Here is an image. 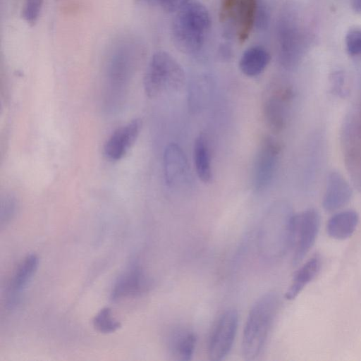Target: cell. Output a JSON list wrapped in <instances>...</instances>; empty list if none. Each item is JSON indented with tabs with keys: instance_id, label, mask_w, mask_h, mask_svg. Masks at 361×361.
Returning <instances> with one entry per match:
<instances>
[{
	"instance_id": "14",
	"label": "cell",
	"mask_w": 361,
	"mask_h": 361,
	"mask_svg": "<svg viewBox=\"0 0 361 361\" xmlns=\"http://www.w3.org/2000/svg\"><path fill=\"white\" fill-rule=\"evenodd\" d=\"M188 163L184 152L175 143L169 145L164 154V171L166 182L173 186L185 178Z\"/></svg>"
},
{
	"instance_id": "5",
	"label": "cell",
	"mask_w": 361,
	"mask_h": 361,
	"mask_svg": "<svg viewBox=\"0 0 361 361\" xmlns=\"http://www.w3.org/2000/svg\"><path fill=\"white\" fill-rule=\"evenodd\" d=\"M310 43L309 33L295 20L282 22L279 30V58L288 68L297 66L303 57Z\"/></svg>"
},
{
	"instance_id": "16",
	"label": "cell",
	"mask_w": 361,
	"mask_h": 361,
	"mask_svg": "<svg viewBox=\"0 0 361 361\" xmlns=\"http://www.w3.org/2000/svg\"><path fill=\"white\" fill-rule=\"evenodd\" d=\"M359 224V214L353 209L334 214L326 224V233L335 240H345L355 231Z\"/></svg>"
},
{
	"instance_id": "17",
	"label": "cell",
	"mask_w": 361,
	"mask_h": 361,
	"mask_svg": "<svg viewBox=\"0 0 361 361\" xmlns=\"http://www.w3.org/2000/svg\"><path fill=\"white\" fill-rule=\"evenodd\" d=\"M322 259L315 255L302 265L295 272L285 297L288 300H294L301 291L319 274Z\"/></svg>"
},
{
	"instance_id": "21",
	"label": "cell",
	"mask_w": 361,
	"mask_h": 361,
	"mask_svg": "<svg viewBox=\"0 0 361 361\" xmlns=\"http://www.w3.org/2000/svg\"><path fill=\"white\" fill-rule=\"evenodd\" d=\"M92 323L95 329L103 334L115 332L121 327V322L113 317L109 307L101 309L94 316Z\"/></svg>"
},
{
	"instance_id": "23",
	"label": "cell",
	"mask_w": 361,
	"mask_h": 361,
	"mask_svg": "<svg viewBox=\"0 0 361 361\" xmlns=\"http://www.w3.org/2000/svg\"><path fill=\"white\" fill-rule=\"evenodd\" d=\"M44 0H24L21 9L22 18L31 27L34 26L40 16Z\"/></svg>"
},
{
	"instance_id": "3",
	"label": "cell",
	"mask_w": 361,
	"mask_h": 361,
	"mask_svg": "<svg viewBox=\"0 0 361 361\" xmlns=\"http://www.w3.org/2000/svg\"><path fill=\"white\" fill-rule=\"evenodd\" d=\"M294 214L273 207L262 221L258 233V249L268 260L282 257L293 247Z\"/></svg>"
},
{
	"instance_id": "1",
	"label": "cell",
	"mask_w": 361,
	"mask_h": 361,
	"mask_svg": "<svg viewBox=\"0 0 361 361\" xmlns=\"http://www.w3.org/2000/svg\"><path fill=\"white\" fill-rule=\"evenodd\" d=\"M280 301L274 292L267 293L252 305L247 315L242 340V354L247 360L261 353L278 312Z\"/></svg>"
},
{
	"instance_id": "10",
	"label": "cell",
	"mask_w": 361,
	"mask_h": 361,
	"mask_svg": "<svg viewBox=\"0 0 361 361\" xmlns=\"http://www.w3.org/2000/svg\"><path fill=\"white\" fill-rule=\"evenodd\" d=\"M142 125L141 119L135 118L114 131L105 142V157L111 161L122 159L136 141Z\"/></svg>"
},
{
	"instance_id": "27",
	"label": "cell",
	"mask_w": 361,
	"mask_h": 361,
	"mask_svg": "<svg viewBox=\"0 0 361 361\" xmlns=\"http://www.w3.org/2000/svg\"><path fill=\"white\" fill-rule=\"evenodd\" d=\"M240 0H221V18H229L236 11Z\"/></svg>"
},
{
	"instance_id": "11",
	"label": "cell",
	"mask_w": 361,
	"mask_h": 361,
	"mask_svg": "<svg viewBox=\"0 0 361 361\" xmlns=\"http://www.w3.org/2000/svg\"><path fill=\"white\" fill-rule=\"evenodd\" d=\"M353 196L351 186L338 171H331L326 178L322 205L328 212L342 208L348 204Z\"/></svg>"
},
{
	"instance_id": "6",
	"label": "cell",
	"mask_w": 361,
	"mask_h": 361,
	"mask_svg": "<svg viewBox=\"0 0 361 361\" xmlns=\"http://www.w3.org/2000/svg\"><path fill=\"white\" fill-rule=\"evenodd\" d=\"M320 224V214L314 208L294 214L292 247V263L294 266L299 264L313 247L319 231Z\"/></svg>"
},
{
	"instance_id": "18",
	"label": "cell",
	"mask_w": 361,
	"mask_h": 361,
	"mask_svg": "<svg viewBox=\"0 0 361 361\" xmlns=\"http://www.w3.org/2000/svg\"><path fill=\"white\" fill-rule=\"evenodd\" d=\"M270 59L269 53L266 49L261 46H253L243 54L239 61V68L247 76H257L264 71Z\"/></svg>"
},
{
	"instance_id": "9",
	"label": "cell",
	"mask_w": 361,
	"mask_h": 361,
	"mask_svg": "<svg viewBox=\"0 0 361 361\" xmlns=\"http://www.w3.org/2000/svg\"><path fill=\"white\" fill-rule=\"evenodd\" d=\"M293 93L292 89L287 86L276 87L267 93L262 110L265 123L273 133H279L285 128L287 106Z\"/></svg>"
},
{
	"instance_id": "13",
	"label": "cell",
	"mask_w": 361,
	"mask_h": 361,
	"mask_svg": "<svg viewBox=\"0 0 361 361\" xmlns=\"http://www.w3.org/2000/svg\"><path fill=\"white\" fill-rule=\"evenodd\" d=\"M197 343L194 331L184 326H176L169 331L166 346L171 356L176 360H191Z\"/></svg>"
},
{
	"instance_id": "28",
	"label": "cell",
	"mask_w": 361,
	"mask_h": 361,
	"mask_svg": "<svg viewBox=\"0 0 361 361\" xmlns=\"http://www.w3.org/2000/svg\"><path fill=\"white\" fill-rule=\"evenodd\" d=\"M351 6L355 13L361 15V0H351Z\"/></svg>"
},
{
	"instance_id": "26",
	"label": "cell",
	"mask_w": 361,
	"mask_h": 361,
	"mask_svg": "<svg viewBox=\"0 0 361 361\" xmlns=\"http://www.w3.org/2000/svg\"><path fill=\"white\" fill-rule=\"evenodd\" d=\"M160 6L166 12L178 11L190 2V0H157Z\"/></svg>"
},
{
	"instance_id": "25",
	"label": "cell",
	"mask_w": 361,
	"mask_h": 361,
	"mask_svg": "<svg viewBox=\"0 0 361 361\" xmlns=\"http://www.w3.org/2000/svg\"><path fill=\"white\" fill-rule=\"evenodd\" d=\"M331 84L332 92L338 96L345 97L348 94L345 76L342 72L336 71L332 74Z\"/></svg>"
},
{
	"instance_id": "8",
	"label": "cell",
	"mask_w": 361,
	"mask_h": 361,
	"mask_svg": "<svg viewBox=\"0 0 361 361\" xmlns=\"http://www.w3.org/2000/svg\"><path fill=\"white\" fill-rule=\"evenodd\" d=\"M281 151V144L272 137L262 140L253 169V185L256 190L265 189L271 181Z\"/></svg>"
},
{
	"instance_id": "20",
	"label": "cell",
	"mask_w": 361,
	"mask_h": 361,
	"mask_svg": "<svg viewBox=\"0 0 361 361\" xmlns=\"http://www.w3.org/2000/svg\"><path fill=\"white\" fill-rule=\"evenodd\" d=\"M238 20L237 35L240 42L250 36L257 15V0H240L236 9Z\"/></svg>"
},
{
	"instance_id": "15",
	"label": "cell",
	"mask_w": 361,
	"mask_h": 361,
	"mask_svg": "<svg viewBox=\"0 0 361 361\" xmlns=\"http://www.w3.org/2000/svg\"><path fill=\"white\" fill-rule=\"evenodd\" d=\"M39 266V258L35 254L27 255L18 266L9 286V305L16 301V298L31 281Z\"/></svg>"
},
{
	"instance_id": "12",
	"label": "cell",
	"mask_w": 361,
	"mask_h": 361,
	"mask_svg": "<svg viewBox=\"0 0 361 361\" xmlns=\"http://www.w3.org/2000/svg\"><path fill=\"white\" fill-rule=\"evenodd\" d=\"M146 286L147 279L143 271L137 264H133L117 278L111 292V298L116 301L135 296L142 292Z\"/></svg>"
},
{
	"instance_id": "7",
	"label": "cell",
	"mask_w": 361,
	"mask_h": 361,
	"mask_svg": "<svg viewBox=\"0 0 361 361\" xmlns=\"http://www.w3.org/2000/svg\"><path fill=\"white\" fill-rule=\"evenodd\" d=\"M238 314L233 308L222 312L212 330L208 343V356L211 360L220 361L230 352L238 329Z\"/></svg>"
},
{
	"instance_id": "4",
	"label": "cell",
	"mask_w": 361,
	"mask_h": 361,
	"mask_svg": "<svg viewBox=\"0 0 361 361\" xmlns=\"http://www.w3.org/2000/svg\"><path fill=\"white\" fill-rule=\"evenodd\" d=\"M185 76L181 66L169 53L159 51L151 57L144 76V89L148 97L154 98L166 90H178Z\"/></svg>"
},
{
	"instance_id": "2",
	"label": "cell",
	"mask_w": 361,
	"mask_h": 361,
	"mask_svg": "<svg viewBox=\"0 0 361 361\" xmlns=\"http://www.w3.org/2000/svg\"><path fill=\"white\" fill-rule=\"evenodd\" d=\"M210 25L207 8L198 2H189L177 11L172 22L171 35L175 46L187 54L199 51L204 44Z\"/></svg>"
},
{
	"instance_id": "24",
	"label": "cell",
	"mask_w": 361,
	"mask_h": 361,
	"mask_svg": "<svg viewBox=\"0 0 361 361\" xmlns=\"http://www.w3.org/2000/svg\"><path fill=\"white\" fill-rule=\"evenodd\" d=\"M16 200L13 195H6L1 204L0 219L1 226L6 225L12 219L16 210Z\"/></svg>"
},
{
	"instance_id": "22",
	"label": "cell",
	"mask_w": 361,
	"mask_h": 361,
	"mask_svg": "<svg viewBox=\"0 0 361 361\" xmlns=\"http://www.w3.org/2000/svg\"><path fill=\"white\" fill-rule=\"evenodd\" d=\"M345 46L350 57L361 59V27H351L348 30L345 37Z\"/></svg>"
},
{
	"instance_id": "19",
	"label": "cell",
	"mask_w": 361,
	"mask_h": 361,
	"mask_svg": "<svg viewBox=\"0 0 361 361\" xmlns=\"http://www.w3.org/2000/svg\"><path fill=\"white\" fill-rule=\"evenodd\" d=\"M193 155L198 178L204 183H210L213 178L211 155L209 142L204 133L195 139Z\"/></svg>"
}]
</instances>
